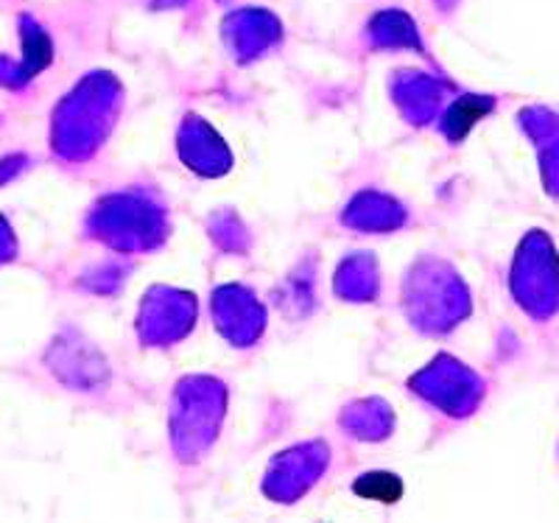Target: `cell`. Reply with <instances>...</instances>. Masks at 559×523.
Segmentation results:
<instances>
[{"label":"cell","mask_w":559,"mask_h":523,"mask_svg":"<svg viewBox=\"0 0 559 523\" xmlns=\"http://www.w3.org/2000/svg\"><path fill=\"white\" fill-rule=\"evenodd\" d=\"M353 490L361 498H369V501H378V504H397L403 498V482L394 476V473H364L361 479L353 485Z\"/></svg>","instance_id":"6da1fadb"},{"label":"cell","mask_w":559,"mask_h":523,"mask_svg":"<svg viewBox=\"0 0 559 523\" xmlns=\"http://www.w3.org/2000/svg\"><path fill=\"white\" fill-rule=\"evenodd\" d=\"M489 109H492V102H481V98L476 96L459 98V102L453 104L451 112H448V129H451V134L456 141H462L464 134L471 132V129L476 127L478 118L487 116Z\"/></svg>","instance_id":"7a4b0ae2"}]
</instances>
